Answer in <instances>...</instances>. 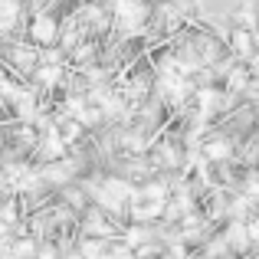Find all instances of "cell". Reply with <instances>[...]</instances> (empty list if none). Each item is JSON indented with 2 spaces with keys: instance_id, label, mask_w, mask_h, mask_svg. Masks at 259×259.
<instances>
[{
  "instance_id": "6da1fadb",
  "label": "cell",
  "mask_w": 259,
  "mask_h": 259,
  "mask_svg": "<svg viewBox=\"0 0 259 259\" xmlns=\"http://www.w3.org/2000/svg\"><path fill=\"white\" fill-rule=\"evenodd\" d=\"M108 10H112L121 33H128V36L148 33V23H151V4L148 0H108Z\"/></svg>"
},
{
  "instance_id": "7a4b0ae2",
  "label": "cell",
  "mask_w": 259,
  "mask_h": 259,
  "mask_svg": "<svg viewBox=\"0 0 259 259\" xmlns=\"http://www.w3.org/2000/svg\"><path fill=\"white\" fill-rule=\"evenodd\" d=\"M59 36H63V26H59L56 13H50V10H36L30 17V23H26V39H30L33 46L50 50V46H56Z\"/></svg>"
},
{
  "instance_id": "3957f363",
  "label": "cell",
  "mask_w": 259,
  "mask_h": 259,
  "mask_svg": "<svg viewBox=\"0 0 259 259\" xmlns=\"http://www.w3.org/2000/svg\"><path fill=\"white\" fill-rule=\"evenodd\" d=\"M30 76H33V82H36V85L56 89V85H59V76H63V69H59L56 63H46V59H43V66H36Z\"/></svg>"
},
{
  "instance_id": "277c9868",
  "label": "cell",
  "mask_w": 259,
  "mask_h": 259,
  "mask_svg": "<svg viewBox=\"0 0 259 259\" xmlns=\"http://www.w3.org/2000/svg\"><path fill=\"white\" fill-rule=\"evenodd\" d=\"M230 50H233L236 56H249V50H253V36H249L246 23L236 26V30L230 33Z\"/></svg>"
},
{
  "instance_id": "5b68a950",
  "label": "cell",
  "mask_w": 259,
  "mask_h": 259,
  "mask_svg": "<svg viewBox=\"0 0 259 259\" xmlns=\"http://www.w3.org/2000/svg\"><path fill=\"white\" fill-rule=\"evenodd\" d=\"M227 151H230L227 138H210L207 145H203V158L207 161H227Z\"/></svg>"
}]
</instances>
